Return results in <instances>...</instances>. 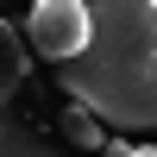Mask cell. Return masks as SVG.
I'll return each instance as SVG.
<instances>
[{"label":"cell","instance_id":"obj_1","mask_svg":"<svg viewBox=\"0 0 157 157\" xmlns=\"http://www.w3.org/2000/svg\"><path fill=\"white\" fill-rule=\"evenodd\" d=\"M88 44L57 63L63 101L88 107L94 120L151 132L157 126V6L145 0H82Z\"/></svg>","mask_w":157,"mask_h":157},{"label":"cell","instance_id":"obj_2","mask_svg":"<svg viewBox=\"0 0 157 157\" xmlns=\"http://www.w3.org/2000/svg\"><path fill=\"white\" fill-rule=\"evenodd\" d=\"M0 157H69L57 138V107L32 75L25 38L0 19Z\"/></svg>","mask_w":157,"mask_h":157},{"label":"cell","instance_id":"obj_3","mask_svg":"<svg viewBox=\"0 0 157 157\" xmlns=\"http://www.w3.org/2000/svg\"><path fill=\"white\" fill-rule=\"evenodd\" d=\"M25 44L44 63H69L88 44V6L82 0H32V19H25Z\"/></svg>","mask_w":157,"mask_h":157},{"label":"cell","instance_id":"obj_4","mask_svg":"<svg viewBox=\"0 0 157 157\" xmlns=\"http://www.w3.org/2000/svg\"><path fill=\"white\" fill-rule=\"evenodd\" d=\"M57 138H63L69 151H101V138H107V132H101V120H94L88 107H75V101H69V107H57Z\"/></svg>","mask_w":157,"mask_h":157},{"label":"cell","instance_id":"obj_5","mask_svg":"<svg viewBox=\"0 0 157 157\" xmlns=\"http://www.w3.org/2000/svg\"><path fill=\"white\" fill-rule=\"evenodd\" d=\"M126 157H157V145H126Z\"/></svg>","mask_w":157,"mask_h":157},{"label":"cell","instance_id":"obj_6","mask_svg":"<svg viewBox=\"0 0 157 157\" xmlns=\"http://www.w3.org/2000/svg\"><path fill=\"white\" fill-rule=\"evenodd\" d=\"M145 6H157V0H145Z\"/></svg>","mask_w":157,"mask_h":157}]
</instances>
